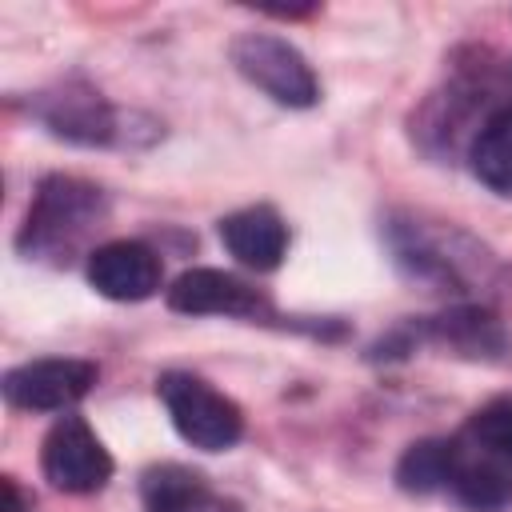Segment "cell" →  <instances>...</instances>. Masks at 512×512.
I'll list each match as a JSON object with an SVG mask.
<instances>
[{
    "label": "cell",
    "mask_w": 512,
    "mask_h": 512,
    "mask_svg": "<svg viewBox=\"0 0 512 512\" xmlns=\"http://www.w3.org/2000/svg\"><path fill=\"white\" fill-rule=\"evenodd\" d=\"M104 216H108V204L96 184L64 172L44 176L28 204L16 248L28 260H68L80 248V240L104 224Z\"/></svg>",
    "instance_id": "6da1fadb"
},
{
    "label": "cell",
    "mask_w": 512,
    "mask_h": 512,
    "mask_svg": "<svg viewBox=\"0 0 512 512\" xmlns=\"http://www.w3.org/2000/svg\"><path fill=\"white\" fill-rule=\"evenodd\" d=\"M156 392L168 408L172 428L180 432V440H188L200 452H224L244 436V412L232 396H224L220 388H212L208 380L192 376V372H164L156 380Z\"/></svg>",
    "instance_id": "7a4b0ae2"
},
{
    "label": "cell",
    "mask_w": 512,
    "mask_h": 512,
    "mask_svg": "<svg viewBox=\"0 0 512 512\" xmlns=\"http://www.w3.org/2000/svg\"><path fill=\"white\" fill-rule=\"evenodd\" d=\"M228 56L248 84L284 108H312L320 100V80L304 52L272 32H240L228 44Z\"/></svg>",
    "instance_id": "3957f363"
},
{
    "label": "cell",
    "mask_w": 512,
    "mask_h": 512,
    "mask_svg": "<svg viewBox=\"0 0 512 512\" xmlns=\"http://www.w3.org/2000/svg\"><path fill=\"white\" fill-rule=\"evenodd\" d=\"M40 468L56 492H72V496L100 492L112 480V456L80 416H60L48 428L40 444Z\"/></svg>",
    "instance_id": "277c9868"
},
{
    "label": "cell",
    "mask_w": 512,
    "mask_h": 512,
    "mask_svg": "<svg viewBox=\"0 0 512 512\" xmlns=\"http://www.w3.org/2000/svg\"><path fill=\"white\" fill-rule=\"evenodd\" d=\"M96 376L100 372L92 360L48 356V360H28L8 368L0 380V392L20 412H64L92 392Z\"/></svg>",
    "instance_id": "5b68a950"
},
{
    "label": "cell",
    "mask_w": 512,
    "mask_h": 512,
    "mask_svg": "<svg viewBox=\"0 0 512 512\" xmlns=\"http://www.w3.org/2000/svg\"><path fill=\"white\" fill-rule=\"evenodd\" d=\"M36 116L52 136H60L68 144L96 148V144H112L116 140V112L84 80H64L52 92H44L36 100Z\"/></svg>",
    "instance_id": "8992f818"
},
{
    "label": "cell",
    "mask_w": 512,
    "mask_h": 512,
    "mask_svg": "<svg viewBox=\"0 0 512 512\" xmlns=\"http://www.w3.org/2000/svg\"><path fill=\"white\" fill-rule=\"evenodd\" d=\"M88 284L116 304H140L160 292L164 264L140 240H108L88 252Z\"/></svg>",
    "instance_id": "52a82bcc"
},
{
    "label": "cell",
    "mask_w": 512,
    "mask_h": 512,
    "mask_svg": "<svg viewBox=\"0 0 512 512\" xmlns=\"http://www.w3.org/2000/svg\"><path fill=\"white\" fill-rule=\"evenodd\" d=\"M168 308L184 316H260L268 300L224 268H188L168 288Z\"/></svg>",
    "instance_id": "ba28073f"
},
{
    "label": "cell",
    "mask_w": 512,
    "mask_h": 512,
    "mask_svg": "<svg viewBox=\"0 0 512 512\" xmlns=\"http://www.w3.org/2000/svg\"><path fill=\"white\" fill-rule=\"evenodd\" d=\"M420 336L476 364H512V332L488 308H448L420 324Z\"/></svg>",
    "instance_id": "9c48e42d"
},
{
    "label": "cell",
    "mask_w": 512,
    "mask_h": 512,
    "mask_svg": "<svg viewBox=\"0 0 512 512\" xmlns=\"http://www.w3.org/2000/svg\"><path fill=\"white\" fill-rule=\"evenodd\" d=\"M220 240L252 272H272L288 256V224L268 204H252V208H240V212L224 216L220 220Z\"/></svg>",
    "instance_id": "30bf717a"
},
{
    "label": "cell",
    "mask_w": 512,
    "mask_h": 512,
    "mask_svg": "<svg viewBox=\"0 0 512 512\" xmlns=\"http://www.w3.org/2000/svg\"><path fill=\"white\" fill-rule=\"evenodd\" d=\"M144 512H200L208 504V480L188 464H152L140 476Z\"/></svg>",
    "instance_id": "8fae6325"
},
{
    "label": "cell",
    "mask_w": 512,
    "mask_h": 512,
    "mask_svg": "<svg viewBox=\"0 0 512 512\" xmlns=\"http://www.w3.org/2000/svg\"><path fill=\"white\" fill-rule=\"evenodd\" d=\"M472 172L496 196H512V108L492 112L468 148Z\"/></svg>",
    "instance_id": "7c38bea8"
},
{
    "label": "cell",
    "mask_w": 512,
    "mask_h": 512,
    "mask_svg": "<svg viewBox=\"0 0 512 512\" xmlns=\"http://www.w3.org/2000/svg\"><path fill=\"white\" fill-rule=\"evenodd\" d=\"M456 464H460V444L456 440H416L396 464V484L404 492L428 496V492L452 488Z\"/></svg>",
    "instance_id": "4fadbf2b"
},
{
    "label": "cell",
    "mask_w": 512,
    "mask_h": 512,
    "mask_svg": "<svg viewBox=\"0 0 512 512\" xmlns=\"http://www.w3.org/2000/svg\"><path fill=\"white\" fill-rule=\"evenodd\" d=\"M464 448L512 464V396H496L472 412L464 428Z\"/></svg>",
    "instance_id": "5bb4252c"
},
{
    "label": "cell",
    "mask_w": 512,
    "mask_h": 512,
    "mask_svg": "<svg viewBox=\"0 0 512 512\" xmlns=\"http://www.w3.org/2000/svg\"><path fill=\"white\" fill-rule=\"evenodd\" d=\"M0 492H4V508L0 512H24V492H20V484L12 480V476H0Z\"/></svg>",
    "instance_id": "9a60e30c"
}]
</instances>
